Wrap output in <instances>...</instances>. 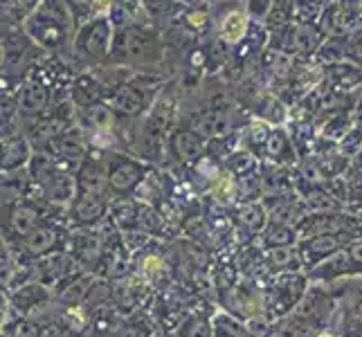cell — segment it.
Returning <instances> with one entry per match:
<instances>
[{
  "instance_id": "6da1fadb",
  "label": "cell",
  "mask_w": 362,
  "mask_h": 337,
  "mask_svg": "<svg viewBox=\"0 0 362 337\" xmlns=\"http://www.w3.org/2000/svg\"><path fill=\"white\" fill-rule=\"evenodd\" d=\"M108 66L131 70H169L165 36L156 25L144 23L115 28Z\"/></svg>"
},
{
  "instance_id": "7a4b0ae2",
  "label": "cell",
  "mask_w": 362,
  "mask_h": 337,
  "mask_svg": "<svg viewBox=\"0 0 362 337\" xmlns=\"http://www.w3.org/2000/svg\"><path fill=\"white\" fill-rule=\"evenodd\" d=\"M23 28L43 52L57 54L74 66L72 45H74V36H77L79 28L70 14L66 0H43V3L25 18Z\"/></svg>"
},
{
  "instance_id": "3957f363",
  "label": "cell",
  "mask_w": 362,
  "mask_h": 337,
  "mask_svg": "<svg viewBox=\"0 0 362 337\" xmlns=\"http://www.w3.org/2000/svg\"><path fill=\"white\" fill-rule=\"evenodd\" d=\"M45 54L47 52L34 43L23 25L3 23V66H0L3 90H18L25 77Z\"/></svg>"
},
{
  "instance_id": "277c9868",
  "label": "cell",
  "mask_w": 362,
  "mask_h": 337,
  "mask_svg": "<svg viewBox=\"0 0 362 337\" xmlns=\"http://www.w3.org/2000/svg\"><path fill=\"white\" fill-rule=\"evenodd\" d=\"M28 169L32 178V191L36 196H41L45 203L57 207H68L74 201V196L79 191L77 178H74L72 171L57 165L47 153L34 151Z\"/></svg>"
},
{
  "instance_id": "5b68a950",
  "label": "cell",
  "mask_w": 362,
  "mask_h": 337,
  "mask_svg": "<svg viewBox=\"0 0 362 337\" xmlns=\"http://www.w3.org/2000/svg\"><path fill=\"white\" fill-rule=\"evenodd\" d=\"M113 39H115V25L110 20V16L83 23L77 30L72 45V57L77 70H93V68L108 66Z\"/></svg>"
},
{
  "instance_id": "8992f818",
  "label": "cell",
  "mask_w": 362,
  "mask_h": 337,
  "mask_svg": "<svg viewBox=\"0 0 362 337\" xmlns=\"http://www.w3.org/2000/svg\"><path fill=\"white\" fill-rule=\"evenodd\" d=\"M255 20L250 18L243 0H214L211 3V36L228 49H236L252 32Z\"/></svg>"
},
{
  "instance_id": "52a82bcc",
  "label": "cell",
  "mask_w": 362,
  "mask_h": 337,
  "mask_svg": "<svg viewBox=\"0 0 362 337\" xmlns=\"http://www.w3.org/2000/svg\"><path fill=\"white\" fill-rule=\"evenodd\" d=\"M72 124H77V106L72 104V99H66V102L47 108L41 115L23 119V133L34 146V151H45L47 144L66 129H70Z\"/></svg>"
},
{
  "instance_id": "ba28073f",
  "label": "cell",
  "mask_w": 362,
  "mask_h": 337,
  "mask_svg": "<svg viewBox=\"0 0 362 337\" xmlns=\"http://www.w3.org/2000/svg\"><path fill=\"white\" fill-rule=\"evenodd\" d=\"M108 158V194L117 201L131 198L151 173V165L127 151H106Z\"/></svg>"
},
{
  "instance_id": "9c48e42d",
  "label": "cell",
  "mask_w": 362,
  "mask_h": 337,
  "mask_svg": "<svg viewBox=\"0 0 362 337\" xmlns=\"http://www.w3.org/2000/svg\"><path fill=\"white\" fill-rule=\"evenodd\" d=\"M90 142L88 137H86L83 129L79 126V124H72L70 129H66L61 135H57L52 142L47 144V148L43 153H47L49 158H52L57 165H61L64 169L68 171H77L79 165L86 160V155H88L90 151Z\"/></svg>"
},
{
  "instance_id": "30bf717a",
  "label": "cell",
  "mask_w": 362,
  "mask_h": 337,
  "mask_svg": "<svg viewBox=\"0 0 362 337\" xmlns=\"http://www.w3.org/2000/svg\"><path fill=\"white\" fill-rule=\"evenodd\" d=\"M209 148V140L194 124H180L171 131L167 140V155L178 165H198Z\"/></svg>"
},
{
  "instance_id": "8fae6325",
  "label": "cell",
  "mask_w": 362,
  "mask_h": 337,
  "mask_svg": "<svg viewBox=\"0 0 362 337\" xmlns=\"http://www.w3.org/2000/svg\"><path fill=\"white\" fill-rule=\"evenodd\" d=\"M77 178V187L83 194H108V158L104 148H90L86 160L79 165V169L74 171Z\"/></svg>"
},
{
  "instance_id": "7c38bea8",
  "label": "cell",
  "mask_w": 362,
  "mask_h": 337,
  "mask_svg": "<svg viewBox=\"0 0 362 337\" xmlns=\"http://www.w3.org/2000/svg\"><path fill=\"white\" fill-rule=\"evenodd\" d=\"M302 295H304V279L297 272H284L270 283L264 302L270 313L284 315L302 299Z\"/></svg>"
},
{
  "instance_id": "4fadbf2b",
  "label": "cell",
  "mask_w": 362,
  "mask_h": 337,
  "mask_svg": "<svg viewBox=\"0 0 362 337\" xmlns=\"http://www.w3.org/2000/svg\"><path fill=\"white\" fill-rule=\"evenodd\" d=\"M108 209H110L108 196L77 191L74 201L68 205V218L77 227H95L97 223L104 220Z\"/></svg>"
},
{
  "instance_id": "5bb4252c",
  "label": "cell",
  "mask_w": 362,
  "mask_h": 337,
  "mask_svg": "<svg viewBox=\"0 0 362 337\" xmlns=\"http://www.w3.org/2000/svg\"><path fill=\"white\" fill-rule=\"evenodd\" d=\"M354 239H356V236H351V234H317V236H308V239H302V243H299V254H302L304 266L315 268L317 264H322L324 259H329L335 252L344 249Z\"/></svg>"
},
{
  "instance_id": "9a60e30c",
  "label": "cell",
  "mask_w": 362,
  "mask_h": 337,
  "mask_svg": "<svg viewBox=\"0 0 362 337\" xmlns=\"http://www.w3.org/2000/svg\"><path fill=\"white\" fill-rule=\"evenodd\" d=\"M106 97V81L99 77V72L93 70H79L72 81L70 99L77 108H90L97 104H104Z\"/></svg>"
},
{
  "instance_id": "2e32d148",
  "label": "cell",
  "mask_w": 362,
  "mask_h": 337,
  "mask_svg": "<svg viewBox=\"0 0 362 337\" xmlns=\"http://www.w3.org/2000/svg\"><path fill=\"white\" fill-rule=\"evenodd\" d=\"M41 198H32V194L21 201L18 205H14L11 209L3 211L7 216V227L14 236H28L30 232H34L39 225H43V207L36 203Z\"/></svg>"
},
{
  "instance_id": "e0dca14e",
  "label": "cell",
  "mask_w": 362,
  "mask_h": 337,
  "mask_svg": "<svg viewBox=\"0 0 362 337\" xmlns=\"http://www.w3.org/2000/svg\"><path fill=\"white\" fill-rule=\"evenodd\" d=\"M59 239H61L59 227H54V225H49V223H43L28 236H21L18 249L25 256H45L49 252H54Z\"/></svg>"
},
{
  "instance_id": "ac0fdd59",
  "label": "cell",
  "mask_w": 362,
  "mask_h": 337,
  "mask_svg": "<svg viewBox=\"0 0 362 337\" xmlns=\"http://www.w3.org/2000/svg\"><path fill=\"white\" fill-rule=\"evenodd\" d=\"M32 155H34V146L25 137V133L3 137V171L25 169L32 162Z\"/></svg>"
},
{
  "instance_id": "d6986e66",
  "label": "cell",
  "mask_w": 362,
  "mask_h": 337,
  "mask_svg": "<svg viewBox=\"0 0 362 337\" xmlns=\"http://www.w3.org/2000/svg\"><path fill=\"white\" fill-rule=\"evenodd\" d=\"M259 160L264 162H270V165H277V167H284V165H295V142L293 137H288L284 129H274L270 140L266 142L264 151H261Z\"/></svg>"
},
{
  "instance_id": "ffe728a7",
  "label": "cell",
  "mask_w": 362,
  "mask_h": 337,
  "mask_svg": "<svg viewBox=\"0 0 362 337\" xmlns=\"http://www.w3.org/2000/svg\"><path fill=\"white\" fill-rule=\"evenodd\" d=\"M209 194L216 203H221L223 207L236 205V201L241 198V184L239 178L226 167H221L214 176L209 178Z\"/></svg>"
},
{
  "instance_id": "44dd1931",
  "label": "cell",
  "mask_w": 362,
  "mask_h": 337,
  "mask_svg": "<svg viewBox=\"0 0 362 337\" xmlns=\"http://www.w3.org/2000/svg\"><path fill=\"white\" fill-rule=\"evenodd\" d=\"M66 5L74 23H77V28H81L83 23L108 18L110 11H113L115 0H66Z\"/></svg>"
},
{
  "instance_id": "7402d4cb",
  "label": "cell",
  "mask_w": 362,
  "mask_h": 337,
  "mask_svg": "<svg viewBox=\"0 0 362 337\" xmlns=\"http://www.w3.org/2000/svg\"><path fill=\"white\" fill-rule=\"evenodd\" d=\"M268 209L257 203V201H247L243 205H239V211H236V220H239V225L250 232V234H261L266 230L268 225Z\"/></svg>"
},
{
  "instance_id": "603a6c76",
  "label": "cell",
  "mask_w": 362,
  "mask_h": 337,
  "mask_svg": "<svg viewBox=\"0 0 362 337\" xmlns=\"http://www.w3.org/2000/svg\"><path fill=\"white\" fill-rule=\"evenodd\" d=\"M351 268H356L351 264V259L346 254V247L340 249V252H335L333 256L324 259L322 264H317L310 272V277L313 279H333V277H340V274H346Z\"/></svg>"
},
{
  "instance_id": "cb8c5ba5",
  "label": "cell",
  "mask_w": 362,
  "mask_h": 337,
  "mask_svg": "<svg viewBox=\"0 0 362 337\" xmlns=\"http://www.w3.org/2000/svg\"><path fill=\"white\" fill-rule=\"evenodd\" d=\"M72 261L66 252H52L47 254L41 264H39V279H43L45 283H54L59 279H64L70 272Z\"/></svg>"
},
{
  "instance_id": "d4e9b609",
  "label": "cell",
  "mask_w": 362,
  "mask_h": 337,
  "mask_svg": "<svg viewBox=\"0 0 362 337\" xmlns=\"http://www.w3.org/2000/svg\"><path fill=\"white\" fill-rule=\"evenodd\" d=\"M297 227H293V225H286V223H279V220H270L266 225V230L261 232V236H264V245L268 249L272 247H288L297 241Z\"/></svg>"
},
{
  "instance_id": "484cf974",
  "label": "cell",
  "mask_w": 362,
  "mask_h": 337,
  "mask_svg": "<svg viewBox=\"0 0 362 337\" xmlns=\"http://www.w3.org/2000/svg\"><path fill=\"white\" fill-rule=\"evenodd\" d=\"M268 261H270L272 268H277L281 272H297L299 268L304 266L302 254H299V247L295 249L293 245L268 249Z\"/></svg>"
},
{
  "instance_id": "4316f807",
  "label": "cell",
  "mask_w": 362,
  "mask_h": 337,
  "mask_svg": "<svg viewBox=\"0 0 362 337\" xmlns=\"http://www.w3.org/2000/svg\"><path fill=\"white\" fill-rule=\"evenodd\" d=\"M304 203H306L308 211H315V214H327V211H340L342 209V205L335 201L327 189H322V187H310V189L306 191Z\"/></svg>"
},
{
  "instance_id": "83f0119b",
  "label": "cell",
  "mask_w": 362,
  "mask_h": 337,
  "mask_svg": "<svg viewBox=\"0 0 362 337\" xmlns=\"http://www.w3.org/2000/svg\"><path fill=\"white\" fill-rule=\"evenodd\" d=\"M99 245H102V241L93 232H79L77 236H72V254L79 256V261H83V264H88V261L97 256Z\"/></svg>"
},
{
  "instance_id": "f1b7e54d",
  "label": "cell",
  "mask_w": 362,
  "mask_h": 337,
  "mask_svg": "<svg viewBox=\"0 0 362 337\" xmlns=\"http://www.w3.org/2000/svg\"><path fill=\"white\" fill-rule=\"evenodd\" d=\"M211 337H252L245 326L230 315H216L211 319Z\"/></svg>"
},
{
  "instance_id": "f546056e",
  "label": "cell",
  "mask_w": 362,
  "mask_h": 337,
  "mask_svg": "<svg viewBox=\"0 0 362 337\" xmlns=\"http://www.w3.org/2000/svg\"><path fill=\"white\" fill-rule=\"evenodd\" d=\"M43 302H47V292H45L43 285H25L18 295H14V304L21 310H25L28 315L36 306H41Z\"/></svg>"
},
{
  "instance_id": "4dcf8cb0",
  "label": "cell",
  "mask_w": 362,
  "mask_h": 337,
  "mask_svg": "<svg viewBox=\"0 0 362 337\" xmlns=\"http://www.w3.org/2000/svg\"><path fill=\"white\" fill-rule=\"evenodd\" d=\"M178 337H211V324L203 315H194L182 324Z\"/></svg>"
},
{
  "instance_id": "1f68e13d",
  "label": "cell",
  "mask_w": 362,
  "mask_h": 337,
  "mask_svg": "<svg viewBox=\"0 0 362 337\" xmlns=\"http://www.w3.org/2000/svg\"><path fill=\"white\" fill-rule=\"evenodd\" d=\"M165 259H162V254H156V252H148L142 256L140 261V272L144 274L146 279H158L165 274Z\"/></svg>"
},
{
  "instance_id": "d6a6232c",
  "label": "cell",
  "mask_w": 362,
  "mask_h": 337,
  "mask_svg": "<svg viewBox=\"0 0 362 337\" xmlns=\"http://www.w3.org/2000/svg\"><path fill=\"white\" fill-rule=\"evenodd\" d=\"M243 3H245L250 18H252L255 23L264 25L268 20V16H270V9L274 5V0H243Z\"/></svg>"
},
{
  "instance_id": "836d02e7",
  "label": "cell",
  "mask_w": 362,
  "mask_h": 337,
  "mask_svg": "<svg viewBox=\"0 0 362 337\" xmlns=\"http://www.w3.org/2000/svg\"><path fill=\"white\" fill-rule=\"evenodd\" d=\"M90 290V283L86 279H79V281H72L68 288L64 290V295H61V302H68L70 306H79L81 299L88 295Z\"/></svg>"
},
{
  "instance_id": "e575fe53",
  "label": "cell",
  "mask_w": 362,
  "mask_h": 337,
  "mask_svg": "<svg viewBox=\"0 0 362 337\" xmlns=\"http://www.w3.org/2000/svg\"><path fill=\"white\" fill-rule=\"evenodd\" d=\"M64 319L74 331H83L86 324H88V315H86V310L81 306H70L64 313Z\"/></svg>"
},
{
  "instance_id": "d590c367",
  "label": "cell",
  "mask_w": 362,
  "mask_h": 337,
  "mask_svg": "<svg viewBox=\"0 0 362 337\" xmlns=\"http://www.w3.org/2000/svg\"><path fill=\"white\" fill-rule=\"evenodd\" d=\"M11 337H39V329L32 321H18L11 331Z\"/></svg>"
},
{
  "instance_id": "8d00e7d4",
  "label": "cell",
  "mask_w": 362,
  "mask_h": 337,
  "mask_svg": "<svg viewBox=\"0 0 362 337\" xmlns=\"http://www.w3.org/2000/svg\"><path fill=\"white\" fill-rule=\"evenodd\" d=\"M346 254H349V259H351L354 266H362V236L360 239H354L346 245Z\"/></svg>"
},
{
  "instance_id": "74e56055",
  "label": "cell",
  "mask_w": 362,
  "mask_h": 337,
  "mask_svg": "<svg viewBox=\"0 0 362 337\" xmlns=\"http://www.w3.org/2000/svg\"><path fill=\"white\" fill-rule=\"evenodd\" d=\"M43 3V0H16V5H18V16H21V20L25 23V18H28L32 11L39 7Z\"/></svg>"
},
{
  "instance_id": "f35d334b",
  "label": "cell",
  "mask_w": 362,
  "mask_h": 337,
  "mask_svg": "<svg viewBox=\"0 0 362 337\" xmlns=\"http://www.w3.org/2000/svg\"><path fill=\"white\" fill-rule=\"evenodd\" d=\"M315 337H338V335H335L333 331H320V333H317Z\"/></svg>"
},
{
  "instance_id": "ab89813d",
  "label": "cell",
  "mask_w": 362,
  "mask_h": 337,
  "mask_svg": "<svg viewBox=\"0 0 362 337\" xmlns=\"http://www.w3.org/2000/svg\"><path fill=\"white\" fill-rule=\"evenodd\" d=\"M194 3H214V0H194ZM192 3V5H194Z\"/></svg>"
},
{
  "instance_id": "60d3db41",
  "label": "cell",
  "mask_w": 362,
  "mask_h": 337,
  "mask_svg": "<svg viewBox=\"0 0 362 337\" xmlns=\"http://www.w3.org/2000/svg\"><path fill=\"white\" fill-rule=\"evenodd\" d=\"M182 3H187V5H192V3H194V0H182Z\"/></svg>"
}]
</instances>
